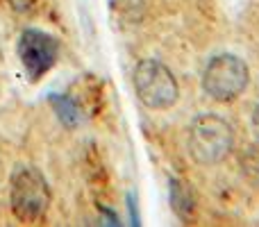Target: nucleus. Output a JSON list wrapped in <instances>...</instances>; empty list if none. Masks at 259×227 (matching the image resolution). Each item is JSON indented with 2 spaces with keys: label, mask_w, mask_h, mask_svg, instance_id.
<instances>
[{
  "label": "nucleus",
  "mask_w": 259,
  "mask_h": 227,
  "mask_svg": "<svg viewBox=\"0 0 259 227\" xmlns=\"http://www.w3.org/2000/svg\"><path fill=\"white\" fill-rule=\"evenodd\" d=\"M189 155L200 166H216L234 150V129L216 114H200L189 127Z\"/></svg>",
  "instance_id": "nucleus-1"
},
{
  "label": "nucleus",
  "mask_w": 259,
  "mask_h": 227,
  "mask_svg": "<svg viewBox=\"0 0 259 227\" xmlns=\"http://www.w3.org/2000/svg\"><path fill=\"white\" fill-rule=\"evenodd\" d=\"M9 205L21 223H36L50 207V187L39 168L21 166L14 170L9 184Z\"/></svg>",
  "instance_id": "nucleus-2"
},
{
  "label": "nucleus",
  "mask_w": 259,
  "mask_h": 227,
  "mask_svg": "<svg viewBox=\"0 0 259 227\" xmlns=\"http://www.w3.org/2000/svg\"><path fill=\"white\" fill-rule=\"evenodd\" d=\"M248 82H250V71L246 62L230 53L216 55L214 59H209L202 73V89L216 103L237 100L248 89Z\"/></svg>",
  "instance_id": "nucleus-3"
},
{
  "label": "nucleus",
  "mask_w": 259,
  "mask_h": 227,
  "mask_svg": "<svg viewBox=\"0 0 259 227\" xmlns=\"http://www.w3.org/2000/svg\"><path fill=\"white\" fill-rule=\"evenodd\" d=\"M134 89L148 109H168L178 103L180 84L159 59H143L134 71Z\"/></svg>",
  "instance_id": "nucleus-4"
},
{
  "label": "nucleus",
  "mask_w": 259,
  "mask_h": 227,
  "mask_svg": "<svg viewBox=\"0 0 259 227\" xmlns=\"http://www.w3.org/2000/svg\"><path fill=\"white\" fill-rule=\"evenodd\" d=\"M59 55V43L55 36L39 30H25L18 41V57L27 77L36 82L55 66Z\"/></svg>",
  "instance_id": "nucleus-5"
},
{
  "label": "nucleus",
  "mask_w": 259,
  "mask_h": 227,
  "mask_svg": "<svg viewBox=\"0 0 259 227\" xmlns=\"http://www.w3.org/2000/svg\"><path fill=\"white\" fill-rule=\"evenodd\" d=\"M170 207L182 223H191L196 218V196L182 179H170Z\"/></svg>",
  "instance_id": "nucleus-6"
},
{
  "label": "nucleus",
  "mask_w": 259,
  "mask_h": 227,
  "mask_svg": "<svg viewBox=\"0 0 259 227\" xmlns=\"http://www.w3.org/2000/svg\"><path fill=\"white\" fill-rule=\"evenodd\" d=\"M239 170L248 184L259 189V141L250 143L239 152Z\"/></svg>",
  "instance_id": "nucleus-7"
},
{
  "label": "nucleus",
  "mask_w": 259,
  "mask_h": 227,
  "mask_svg": "<svg viewBox=\"0 0 259 227\" xmlns=\"http://www.w3.org/2000/svg\"><path fill=\"white\" fill-rule=\"evenodd\" d=\"M53 105L57 107L59 118H62L66 125H71V127H73V125L77 123V109H75V105H73L68 98H62V96H57V98H53Z\"/></svg>",
  "instance_id": "nucleus-8"
},
{
  "label": "nucleus",
  "mask_w": 259,
  "mask_h": 227,
  "mask_svg": "<svg viewBox=\"0 0 259 227\" xmlns=\"http://www.w3.org/2000/svg\"><path fill=\"white\" fill-rule=\"evenodd\" d=\"M250 127H252V134L257 137V141H259V105L255 109H252V116H250Z\"/></svg>",
  "instance_id": "nucleus-9"
}]
</instances>
